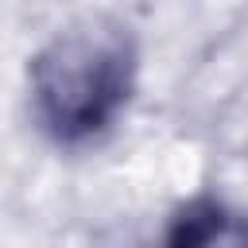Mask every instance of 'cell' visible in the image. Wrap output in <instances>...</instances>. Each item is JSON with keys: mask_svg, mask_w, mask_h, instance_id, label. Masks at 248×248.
<instances>
[{"mask_svg": "<svg viewBox=\"0 0 248 248\" xmlns=\"http://www.w3.org/2000/svg\"><path fill=\"white\" fill-rule=\"evenodd\" d=\"M155 248H248V205L194 194L170 209Z\"/></svg>", "mask_w": 248, "mask_h": 248, "instance_id": "7a4b0ae2", "label": "cell"}, {"mask_svg": "<svg viewBox=\"0 0 248 248\" xmlns=\"http://www.w3.org/2000/svg\"><path fill=\"white\" fill-rule=\"evenodd\" d=\"M140 39L116 16H81L43 39L23 70L27 116L58 151L101 143L140 85Z\"/></svg>", "mask_w": 248, "mask_h": 248, "instance_id": "6da1fadb", "label": "cell"}]
</instances>
